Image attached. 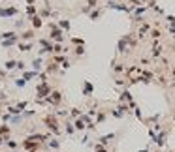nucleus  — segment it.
I'll return each mask as SVG.
<instances>
[{
	"mask_svg": "<svg viewBox=\"0 0 175 152\" xmlns=\"http://www.w3.org/2000/svg\"><path fill=\"white\" fill-rule=\"evenodd\" d=\"M43 122L47 124V128H49V131H51V133H55V135H60V126H59V122L55 120V116L47 115V116L43 118Z\"/></svg>",
	"mask_w": 175,
	"mask_h": 152,
	"instance_id": "obj_1",
	"label": "nucleus"
},
{
	"mask_svg": "<svg viewBox=\"0 0 175 152\" xmlns=\"http://www.w3.org/2000/svg\"><path fill=\"white\" fill-rule=\"evenodd\" d=\"M47 101H49V103H53V105H59L60 101H62V94L55 90V92H51V96L47 98Z\"/></svg>",
	"mask_w": 175,
	"mask_h": 152,
	"instance_id": "obj_2",
	"label": "nucleus"
},
{
	"mask_svg": "<svg viewBox=\"0 0 175 152\" xmlns=\"http://www.w3.org/2000/svg\"><path fill=\"white\" fill-rule=\"evenodd\" d=\"M8 135H9V126H8V124L0 126V137H4V139L8 141Z\"/></svg>",
	"mask_w": 175,
	"mask_h": 152,
	"instance_id": "obj_3",
	"label": "nucleus"
},
{
	"mask_svg": "<svg viewBox=\"0 0 175 152\" xmlns=\"http://www.w3.org/2000/svg\"><path fill=\"white\" fill-rule=\"evenodd\" d=\"M74 128H75L77 131H83V130L87 128V126H85V122H83L81 118H75V122H74Z\"/></svg>",
	"mask_w": 175,
	"mask_h": 152,
	"instance_id": "obj_4",
	"label": "nucleus"
},
{
	"mask_svg": "<svg viewBox=\"0 0 175 152\" xmlns=\"http://www.w3.org/2000/svg\"><path fill=\"white\" fill-rule=\"evenodd\" d=\"M51 38H53V39H59V42H60V39H62V30H60V28H53Z\"/></svg>",
	"mask_w": 175,
	"mask_h": 152,
	"instance_id": "obj_5",
	"label": "nucleus"
},
{
	"mask_svg": "<svg viewBox=\"0 0 175 152\" xmlns=\"http://www.w3.org/2000/svg\"><path fill=\"white\" fill-rule=\"evenodd\" d=\"M49 146H51V148H53V150H59V148H60V141L53 137V139L49 141Z\"/></svg>",
	"mask_w": 175,
	"mask_h": 152,
	"instance_id": "obj_6",
	"label": "nucleus"
},
{
	"mask_svg": "<svg viewBox=\"0 0 175 152\" xmlns=\"http://www.w3.org/2000/svg\"><path fill=\"white\" fill-rule=\"evenodd\" d=\"M13 13H17V9H15V8H9V9H0V15H13Z\"/></svg>",
	"mask_w": 175,
	"mask_h": 152,
	"instance_id": "obj_7",
	"label": "nucleus"
},
{
	"mask_svg": "<svg viewBox=\"0 0 175 152\" xmlns=\"http://www.w3.org/2000/svg\"><path fill=\"white\" fill-rule=\"evenodd\" d=\"M66 133H68V135H74V133H75V128H74L72 124H66Z\"/></svg>",
	"mask_w": 175,
	"mask_h": 152,
	"instance_id": "obj_8",
	"label": "nucleus"
},
{
	"mask_svg": "<svg viewBox=\"0 0 175 152\" xmlns=\"http://www.w3.org/2000/svg\"><path fill=\"white\" fill-rule=\"evenodd\" d=\"M83 92H85V94H90V92H92V85H90V83H85Z\"/></svg>",
	"mask_w": 175,
	"mask_h": 152,
	"instance_id": "obj_9",
	"label": "nucleus"
},
{
	"mask_svg": "<svg viewBox=\"0 0 175 152\" xmlns=\"http://www.w3.org/2000/svg\"><path fill=\"white\" fill-rule=\"evenodd\" d=\"M6 145L9 146V148H13V150H15V148H17V146H19V143H17V141H8Z\"/></svg>",
	"mask_w": 175,
	"mask_h": 152,
	"instance_id": "obj_10",
	"label": "nucleus"
},
{
	"mask_svg": "<svg viewBox=\"0 0 175 152\" xmlns=\"http://www.w3.org/2000/svg\"><path fill=\"white\" fill-rule=\"evenodd\" d=\"M32 36H34V32H32V30H30V32H25V34H23L21 38H23V39H28V38H32Z\"/></svg>",
	"mask_w": 175,
	"mask_h": 152,
	"instance_id": "obj_11",
	"label": "nucleus"
},
{
	"mask_svg": "<svg viewBox=\"0 0 175 152\" xmlns=\"http://www.w3.org/2000/svg\"><path fill=\"white\" fill-rule=\"evenodd\" d=\"M32 24H34V28H38V27H40V24H42V21H40V19H38V17H34V23H32Z\"/></svg>",
	"mask_w": 175,
	"mask_h": 152,
	"instance_id": "obj_12",
	"label": "nucleus"
},
{
	"mask_svg": "<svg viewBox=\"0 0 175 152\" xmlns=\"http://www.w3.org/2000/svg\"><path fill=\"white\" fill-rule=\"evenodd\" d=\"M6 68H8V70H12V68H15V62H13V60H9V62H6Z\"/></svg>",
	"mask_w": 175,
	"mask_h": 152,
	"instance_id": "obj_13",
	"label": "nucleus"
},
{
	"mask_svg": "<svg viewBox=\"0 0 175 152\" xmlns=\"http://www.w3.org/2000/svg\"><path fill=\"white\" fill-rule=\"evenodd\" d=\"M96 152H107V148H106V146H102V145H98V146H96Z\"/></svg>",
	"mask_w": 175,
	"mask_h": 152,
	"instance_id": "obj_14",
	"label": "nucleus"
},
{
	"mask_svg": "<svg viewBox=\"0 0 175 152\" xmlns=\"http://www.w3.org/2000/svg\"><path fill=\"white\" fill-rule=\"evenodd\" d=\"M15 85H17V87H25V79H17V81H15Z\"/></svg>",
	"mask_w": 175,
	"mask_h": 152,
	"instance_id": "obj_15",
	"label": "nucleus"
},
{
	"mask_svg": "<svg viewBox=\"0 0 175 152\" xmlns=\"http://www.w3.org/2000/svg\"><path fill=\"white\" fill-rule=\"evenodd\" d=\"M72 116H75V118H77V116H79V109H72V113H70Z\"/></svg>",
	"mask_w": 175,
	"mask_h": 152,
	"instance_id": "obj_16",
	"label": "nucleus"
},
{
	"mask_svg": "<svg viewBox=\"0 0 175 152\" xmlns=\"http://www.w3.org/2000/svg\"><path fill=\"white\" fill-rule=\"evenodd\" d=\"M60 27H62V28H68L70 24H68V21H60Z\"/></svg>",
	"mask_w": 175,
	"mask_h": 152,
	"instance_id": "obj_17",
	"label": "nucleus"
},
{
	"mask_svg": "<svg viewBox=\"0 0 175 152\" xmlns=\"http://www.w3.org/2000/svg\"><path fill=\"white\" fill-rule=\"evenodd\" d=\"M21 49H23V51H30V43H28V45H25V43H23V45H21Z\"/></svg>",
	"mask_w": 175,
	"mask_h": 152,
	"instance_id": "obj_18",
	"label": "nucleus"
},
{
	"mask_svg": "<svg viewBox=\"0 0 175 152\" xmlns=\"http://www.w3.org/2000/svg\"><path fill=\"white\" fill-rule=\"evenodd\" d=\"M104 118H106V115H104V113H100V115H98V122H102Z\"/></svg>",
	"mask_w": 175,
	"mask_h": 152,
	"instance_id": "obj_19",
	"label": "nucleus"
},
{
	"mask_svg": "<svg viewBox=\"0 0 175 152\" xmlns=\"http://www.w3.org/2000/svg\"><path fill=\"white\" fill-rule=\"evenodd\" d=\"M53 152H60V150H53Z\"/></svg>",
	"mask_w": 175,
	"mask_h": 152,
	"instance_id": "obj_20",
	"label": "nucleus"
}]
</instances>
